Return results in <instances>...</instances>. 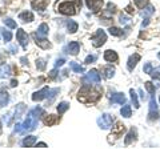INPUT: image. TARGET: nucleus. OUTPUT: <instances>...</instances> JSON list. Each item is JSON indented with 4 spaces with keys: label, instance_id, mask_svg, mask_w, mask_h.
<instances>
[{
    "label": "nucleus",
    "instance_id": "obj_1",
    "mask_svg": "<svg viewBox=\"0 0 160 149\" xmlns=\"http://www.w3.org/2000/svg\"><path fill=\"white\" fill-rule=\"evenodd\" d=\"M46 115V112H44V109L42 107H36L35 109L28 112V116H27V120L23 123L22 125V129H23V133L26 132H32L36 129L38 127V121L39 118Z\"/></svg>",
    "mask_w": 160,
    "mask_h": 149
},
{
    "label": "nucleus",
    "instance_id": "obj_2",
    "mask_svg": "<svg viewBox=\"0 0 160 149\" xmlns=\"http://www.w3.org/2000/svg\"><path fill=\"white\" fill-rule=\"evenodd\" d=\"M76 4H82V2H80V0H76V2L63 0L62 3H59L56 6V11L63 15H67V16H73V15H76V12H78Z\"/></svg>",
    "mask_w": 160,
    "mask_h": 149
},
{
    "label": "nucleus",
    "instance_id": "obj_3",
    "mask_svg": "<svg viewBox=\"0 0 160 149\" xmlns=\"http://www.w3.org/2000/svg\"><path fill=\"white\" fill-rule=\"evenodd\" d=\"M100 97V93L98 91H92L91 88L88 87V84H86L82 89L79 91V101H83V103H87V101H96Z\"/></svg>",
    "mask_w": 160,
    "mask_h": 149
},
{
    "label": "nucleus",
    "instance_id": "obj_4",
    "mask_svg": "<svg viewBox=\"0 0 160 149\" xmlns=\"http://www.w3.org/2000/svg\"><path fill=\"white\" fill-rule=\"evenodd\" d=\"M91 41H92V44H93V47H96V48L102 47L103 44L107 41V35H106V32L102 31V29L96 31L93 36L91 37Z\"/></svg>",
    "mask_w": 160,
    "mask_h": 149
},
{
    "label": "nucleus",
    "instance_id": "obj_5",
    "mask_svg": "<svg viewBox=\"0 0 160 149\" xmlns=\"http://www.w3.org/2000/svg\"><path fill=\"white\" fill-rule=\"evenodd\" d=\"M159 117V108H158V104H156V100H155V97L151 96L149 99V112H148V118L151 121L156 120Z\"/></svg>",
    "mask_w": 160,
    "mask_h": 149
},
{
    "label": "nucleus",
    "instance_id": "obj_6",
    "mask_svg": "<svg viewBox=\"0 0 160 149\" xmlns=\"http://www.w3.org/2000/svg\"><path fill=\"white\" fill-rule=\"evenodd\" d=\"M112 123H113V116L108 115V113H104V115H102L98 118V124L102 129H108L112 125Z\"/></svg>",
    "mask_w": 160,
    "mask_h": 149
},
{
    "label": "nucleus",
    "instance_id": "obj_7",
    "mask_svg": "<svg viewBox=\"0 0 160 149\" xmlns=\"http://www.w3.org/2000/svg\"><path fill=\"white\" fill-rule=\"evenodd\" d=\"M83 81H84V84H88V83L99 84L100 83V74H99V72L96 71V69H91V71L86 74V77L83 79Z\"/></svg>",
    "mask_w": 160,
    "mask_h": 149
},
{
    "label": "nucleus",
    "instance_id": "obj_8",
    "mask_svg": "<svg viewBox=\"0 0 160 149\" xmlns=\"http://www.w3.org/2000/svg\"><path fill=\"white\" fill-rule=\"evenodd\" d=\"M16 39H18V41L20 43V46H22L24 49H27V46H28V36H27V33L24 32V29H18V32H16Z\"/></svg>",
    "mask_w": 160,
    "mask_h": 149
},
{
    "label": "nucleus",
    "instance_id": "obj_9",
    "mask_svg": "<svg viewBox=\"0 0 160 149\" xmlns=\"http://www.w3.org/2000/svg\"><path fill=\"white\" fill-rule=\"evenodd\" d=\"M33 37H35V43H36V46H39L40 48H43V49H47L51 47V44L48 43V40L46 37H42V36H39L38 33H33Z\"/></svg>",
    "mask_w": 160,
    "mask_h": 149
},
{
    "label": "nucleus",
    "instance_id": "obj_10",
    "mask_svg": "<svg viewBox=\"0 0 160 149\" xmlns=\"http://www.w3.org/2000/svg\"><path fill=\"white\" fill-rule=\"evenodd\" d=\"M86 3L92 12H98L103 6V0H86Z\"/></svg>",
    "mask_w": 160,
    "mask_h": 149
},
{
    "label": "nucleus",
    "instance_id": "obj_11",
    "mask_svg": "<svg viewBox=\"0 0 160 149\" xmlns=\"http://www.w3.org/2000/svg\"><path fill=\"white\" fill-rule=\"evenodd\" d=\"M49 0H32V8L38 11H44L47 8Z\"/></svg>",
    "mask_w": 160,
    "mask_h": 149
},
{
    "label": "nucleus",
    "instance_id": "obj_12",
    "mask_svg": "<svg viewBox=\"0 0 160 149\" xmlns=\"http://www.w3.org/2000/svg\"><path fill=\"white\" fill-rule=\"evenodd\" d=\"M48 91H49V88H48V87H44L43 89H40L39 92H35L33 95H32V100H33V101H40V100H43L44 97H47Z\"/></svg>",
    "mask_w": 160,
    "mask_h": 149
},
{
    "label": "nucleus",
    "instance_id": "obj_13",
    "mask_svg": "<svg viewBox=\"0 0 160 149\" xmlns=\"http://www.w3.org/2000/svg\"><path fill=\"white\" fill-rule=\"evenodd\" d=\"M139 60H140V55H138V53H133L132 56H129L128 63H127V67H128L129 71H133V68L136 67V64L139 63Z\"/></svg>",
    "mask_w": 160,
    "mask_h": 149
},
{
    "label": "nucleus",
    "instance_id": "obj_14",
    "mask_svg": "<svg viewBox=\"0 0 160 149\" xmlns=\"http://www.w3.org/2000/svg\"><path fill=\"white\" fill-rule=\"evenodd\" d=\"M9 100V95L6 89H0V107H6Z\"/></svg>",
    "mask_w": 160,
    "mask_h": 149
},
{
    "label": "nucleus",
    "instance_id": "obj_15",
    "mask_svg": "<svg viewBox=\"0 0 160 149\" xmlns=\"http://www.w3.org/2000/svg\"><path fill=\"white\" fill-rule=\"evenodd\" d=\"M104 60H107V61H116L118 60V53L112 51V49H108V51L104 52Z\"/></svg>",
    "mask_w": 160,
    "mask_h": 149
},
{
    "label": "nucleus",
    "instance_id": "obj_16",
    "mask_svg": "<svg viewBox=\"0 0 160 149\" xmlns=\"http://www.w3.org/2000/svg\"><path fill=\"white\" fill-rule=\"evenodd\" d=\"M19 19L22 20L23 23H29V22H32L33 20V13L32 12H29V11H26V12H22L19 15Z\"/></svg>",
    "mask_w": 160,
    "mask_h": 149
},
{
    "label": "nucleus",
    "instance_id": "obj_17",
    "mask_svg": "<svg viewBox=\"0 0 160 149\" xmlns=\"http://www.w3.org/2000/svg\"><path fill=\"white\" fill-rule=\"evenodd\" d=\"M111 103L112 104H124L126 103V96L123 93H115L111 99Z\"/></svg>",
    "mask_w": 160,
    "mask_h": 149
},
{
    "label": "nucleus",
    "instance_id": "obj_18",
    "mask_svg": "<svg viewBox=\"0 0 160 149\" xmlns=\"http://www.w3.org/2000/svg\"><path fill=\"white\" fill-rule=\"evenodd\" d=\"M136 140V129L135 128H131V131L128 132V135H127V137H126V145H129L132 141H135Z\"/></svg>",
    "mask_w": 160,
    "mask_h": 149
},
{
    "label": "nucleus",
    "instance_id": "obj_19",
    "mask_svg": "<svg viewBox=\"0 0 160 149\" xmlns=\"http://www.w3.org/2000/svg\"><path fill=\"white\" fill-rule=\"evenodd\" d=\"M79 51H80V46H79L78 41H72V43L68 44V52L71 55H78Z\"/></svg>",
    "mask_w": 160,
    "mask_h": 149
},
{
    "label": "nucleus",
    "instance_id": "obj_20",
    "mask_svg": "<svg viewBox=\"0 0 160 149\" xmlns=\"http://www.w3.org/2000/svg\"><path fill=\"white\" fill-rule=\"evenodd\" d=\"M35 142H36V137H35V136H28V137H26V138L23 140L22 145L26 147V148H29V147L35 145Z\"/></svg>",
    "mask_w": 160,
    "mask_h": 149
},
{
    "label": "nucleus",
    "instance_id": "obj_21",
    "mask_svg": "<svg viewBox=\"0 0 160 149\" xmlns=\"http://www.w3.org/2000/svg\"><path fill=\"white\" fill-rule=\"evenodd\" d=\"M155 12V9H153V7L152 6H147L146 8L143 9L142 12H140V15H142V16L144 17V19H149L151 17V15Z\"/></svg>",
    "mask_w": 160,
    "mask_h": 149
},
{
    "label": "nucleus",
    "instance_id": "obj_22",
    "mask_svg": "<svg viewBox=\"0 0 160 149\" xmlns=\"http://www.w3.org/2000/svg\"><path fill=\"white\" fill-rule=\"evenodd\" d=\"M58 121H59V118H58V116H55V115H49V116H47L46 118H44V124L48 125V127L55 125Z\"/></svg>",
    "mask_w": 160,
    "mask_h": 149
},
{
    "label": "nucleus",
    "instance_id": "obj_23",
    "mask_svg": "<svg viewBox=\"0 0 160 149\" xmlns=\"http://www.w3.org/2000/svg\"><path fill=\"white\" fill-rule=\"evenodd\" d=\"M12 72H11V67L9 65H6V64H4V65H2L0 67V77H8L9 74H11Z\"/></svg>",
    "mask_w": 160,
    "mask_h": 149
},
{
    "label": "nucleus",
    "instance_id": "obj_24",
    "mask_svg": "<svg viewBox=\"0 0 160 149\" xmlns=\"http://www.w3.org/2000/svg\"><path fill=\"white\" fill-rule=\"evenodd\" d=\"M38 35L39 36H42V37H46L47 35H48V26L47 24H40V27L38 28Z\"/></svg>",
    "mask_w": 160,
    "mask_h": 149
},
{
    "label": "nucleus",
    "instance_id": "obj_25",
    "mask_svg": "<svg viewBox=\"0 0 160 149\" xmlns=\"http://www.w3.org/2000/svg\"><path fill=\"white\" fill-rule=\"evenodd\" d=\"M69 67H71V69H72L73 72H76V73H84V68L82 65H79L78 63L71 61V63H69Z\"/></svg>",
    "mask_w": 160,
    "mask_h": 149
},
{
    "label": "nucleus",
    "instance_id": "obj_26",
    "mask_svg": "<svg viewBox=\"0 0 160 149\" xmlns=\"http://www.w3.org/2000/svg\"><path fill=\"white\" fill-rule=\"evenodd\" d=\"M67 27H68V32L69 33H75L78 31V23L76 22H73V20H69L68 23H67Z\"/></svg>",
    "mask_w": 160,
    "mask_h": 149
},
{
    "label": "nucleus",
    "instance_id": "obj_27",
    "mask_svg": "<svg viewBox=\"0 0 160 149\" xmlns=\"http://www.w3.org/2000/svg\"><path fill=\"white\" fill-rule=\"evenodd\" d=\"M103 73H104V77L106 79H111L115 74V69L112 67H106L103 69Z\"/></svg>",
    "mask_w": 160,
    "mask_h": 149
},
{
    "label": "nucleus",
    "instance_id": "obj_28",
    "mask_svg": "<svg viewBox=\"0 0 160 149\" xmlns=\"http://www.w3.org/2000/svg\"><path fill=\"white\" fill-rule=\"evenodd\" d=\"M24 111H26V105H24V104H19V105L16 107V112H15V117H16V118L22 117V115L24 113Z\"/></svg>",
    "mask_w": 160,
    "mask_h": 149
},
{
    "label": "nucleus",
    "instance_id": "obj_29",
    "mask_svg": "<svg viewBox=\"0 0 160 149\" xmlns=\"http://www.w3.org/2000/svg\"><path fill=\"white\" fill-rule=\"evenodd\" d=\"M120 113H122V116L123 117H131V107L129 105H124L122 108V111H120Z\"/></svg>",
    "mask_w": 160,
    "mask_h": 149
},
{
    "label": "nucleus",
    "instance_id": "obj_30",
    "mask_svg": "<svg viewBox=\"0 0 160 149\" xmlns=\"http://www.w3.org/2000/svg\"><path fill=\"white\" fill-rule=\"evenodd\" d=\"M68 108H69V104H68V103H60L59 105H58V112H59V115H63V113L66 112Z\"/></svg>",
    "mask_w": 160,
    "mask_h": 149
},
{
    "label": "nucleus",
    "instance_id": "obj_31",
    "mask_svg": "<svg viewBox=\"0 0 160 149\" xmlns=\"http://www.w3.org/2000/svg\"><path fill=\"white\" fill-rule=\"evenodd\" d=\"M129 93H131V100H132V103H133V107L138 109L140 105H139V101H138V95H136V92H135L133 89H131V91H129Z\"/></svg>",
    "mask_w": 160,
    "mask_h": 149
},
{
    "label": "nucleus",
    "instance_id": "obj_32",
    "mask_svg": "<svg viewBox=\"0 0 160 149\" xmlns=\"http://www.w3.org/2000/svg\"><path fill=\"white\" fill-rule=\"evenodd\" d=\"M56 93H59V88H55V89H49L48 91V93H47V99L49 97V101L48 103H51L53 99H55V96H56Z\"/></svg>",
    "mask_w": 160,
    "mask_h": 149
},
{
    "label": "nucleus",
    "instance_id": "obj_33",
    "mask_svg": "<svg viewBox=\"0 0 160 149\" xmlns=\"http://www.w3.org/2000/svg\"><path fill=\"white\" fill-rule=\"evenodd\" d=\"M3 22H4V24H6L7 27H9L11 29H15V28H16V23H15L12 19H4Z\"/></svg>",
    "mask_w": 160,
    "mask_h": 149
},
{
    "label": "nucleus",
    "instance_id": "obj_34",
    "mask_svg": "<svg viewBox=\"0 0 160 149\" xmlns=\"http://www.w3.org/2000/svg\"><path fill=\"white\" fill-rule=\"evenodd\" d=\"M109 33H111L112 36H120V35H122V29H119L116 27H111L109 28Z\"/></svg>",
    "mask_w": 160,
    "mask_h": 149
},
{
    "label": "nucleus",
    "instance_id": "obj_35",
    "mask_svg": "<svg viewBox=\"0 0 160 149\" xmlns=\"http://www.w3.org/2000/svg\"><path fill=\"white\" fill-rule=\"evenodd\" d=\"M3 39H4V41H11V39H12V33L9 32V31H6V29H4L3 31Z\"/></svg>",
    "mask_w": 160,
    "mask_h": 149
},
{
    "label": "nucleus",
    "instance_id": "obj_36",
    "mask_svg": "<svg viewBox=\"0 0 160 149\" xmlns=\"http://www.w3.org/2000/svg\"><path fill=\"white\" fill-rule=\"evenodd\" d=\"M36 67L39 71H43L44 68H46V60H43V59H39V60L36 61Z\"/></svg>",
    "mask_w": 160,
    "mask_h": 149
},
{
    "label": "nucleus",
    "instance_id": "obj_37",
    "mask_svg": "<svg viewBox=\"0 0 160 149\" xmlns=\"http://www.w3.org/2000/svg\"><path fill=\"white\" fill-rule=\"evenodd\" d=\"M151 76H152L153 79H156V80H160V67L156 68V69H152Z\"/></svg>",
    "mask_w": 160,
    "mask_h": 149
},
{
    "label": "nucleus",
    "instance_id": "obj_38",
    "mask_svg": "<svg viewBox=\"0 0 160 149\" xmlns=\"http://www.w3.org/2000/svg\"><path fill=\"white\" fill-rule=\"evenodd\" d=\"M146 89L152 95V93H155V89H156V87H153V85H152V83L147 81V83H146Z\"/></svg>",
    "mask_w": 160,
    "mask_h": 149
},
{
    "label": "nucleus",
    "instance_id": "obj_39",
    "mask_svg": "<svg viewBox=\"0 0 160 149\" xmlns=\"http://www.w3.org/2000/svg\"><path fill=\"white\" fill-rule=\"evenodd\" d=\"M148 0H135V4H136V7H139V8H144Z\"/></svg>",
    "mask_w": 160,
    "mask_h": 149
},
{
    "label": "nucleus",
    "instance_id": "obj_40",
    "mask_svg": "<svg viewBox=\"0 0 160 149\" xmlns=\"http://www.w3.org/2000/svg\"><path fill=\"white\" fill-rule=\"evenodd\" d=\"M151 72H152V65H151V63H147L146 65H144V73L151 74Z\"/></svg>",
    "mask_w": 160,
    "mask_h": 149
},
{
    "label": "nucleus",
    "instance_id": "obj_41",
    "mask_svg": "<svg viewBox=\"0 0 160 149\" xmlns=\"http://www.w3.org/2000/svg\"><path fill=\"white\" fill-rule=\"evenodd\" d=\"M96 60V56H87L86 57V64H91Z\"/></svg>",
    "mask_w": 160,
    "mask_h": 149
},
{
    "label": "nucleus",
    "instance_id": "obj_42",
    "mask_svg": "<svg viewBox=\"0 0 160 149\" xmlns=\"http://www.w3.org/2000/svg\"><path fill=\"white\" fill-rule=\"evenodd\" d=\"M11 115H9V113H8V115H4L3 116V121L4 123H6V124H9V123H11Z\"/></svg>",
    "mask_w": 160,
    "mask_h": 149
},
{
    "label": "nucleus",
    "instance_id": "obj_43",
    "mask_svg": "<svg viewBox=\"0 0 160 149\" xmlns=\"http://www.w3.org/2000/svg\"><path fill=\"white\" fill-rule=\"evenodd\" d=\"M64 63H66V60H64V59H59V60H56V64H55V67H62L63 65V64Z\"/></svg>",
    "mask_w": 160,
    "mask_h": 149
},
{
    "label": "nucleus",
    "instance_id": "obj_44",
    "mask_svg": "<svg viewBox=\"0 0 160 149\" xmlns=\"http://www.w3.org/2000/svg\"><path fill=\"white\" fill-rule=\"evenodd\" d=\"M128 22H129V19H128V17L123 16V15H122V16H120V23H122V24H127Z\"/></svg>",
    "mask_w": 160,
    "mask_h": 149
},
{
    "label": "nucleus",
    "instance_id": "obj_45",
    "mask_svg": "<svg viewBox=\"0 0 160 149\" xmlns=\"http://www.w3.org/2000/svg\"><path fill=\"white\" fill-rule=\"evenodd\" d=\"M56 73H58L56 68H55V69H52V71L49 72V77H51V79H55V77H56Z\"/></svg>",
    "mask_w": 160,
    "mask_h": 149
},
{
    "label": "nucleus",
    "instance_id": "obj_46",
    "mask_svg": "<svg viewBox=\"0 0 160 149\" xmlns=\"http://www.w3.org/2000/svg\"><path fill=\"white\" fill-rule=\"evenodd\" d=\"M36 147H38V148H47V144H46V142H39Z\"/></svg>",
    "mask_w": 160,
    "mask_h": 149
},
{
    "label": "nucleus",
    "instance_id": "obj_47",
    "mask_svg": "<svg viewBox=\"0 0 160 149\" xmlns=\"http://www.w3.org/2000/svg\"><path fill=\"white\" fill-rule=\"evenodd\" d=\"M16 85H18V81L16 80H12L11 81V87H16Z\"/></svg>",
    "mask_w": 160,
    "mask_h": 149
},
{
    "label": "nucleus",
    "instance_id": "obj_48",
    "mask_svg": "<svg viewBox=\"0 0 160 149\" xmlns=\"http://www.w3.org/2000/svg\"><path fill=\"white\" fill-rule=\"evenodd\" d=\"M11 51H12V53L18 52V47H11Z\"/></svg>",
    "mask_w": 160,
    "mask_h": 149
},
{
    "label": "nucleus",
    "instance_id": "obj_49",
    "mask_svg": "<svg viewBox=\"0 0 160 149\" xmlns=\"http://www.w3.org/2000/svg\"><path fill=\"white\" fill-rule=\"evenodd\" d=\"M127 12H129V13L132 12V8H131V6H128V7H127Z\"/></svg>",
    "mask_w": 160,
    "mask_h": 149
},
{
    "label": "nucleus",
    "instance_id": "obj_50",
    "mask_svg": "<svg viewBox=\"0 0 160 149\" xmlns=\"http://www.w3.org/2000/svg\"><path fill=\"white\" fill-rule=\"evenodd\" d=\"M139 93H140V96H142V97L144 99V95H143V91H142V89H139Z\"/></svg>",
    "mask_w": 160,
    "mask_h": 149
},
{
    "label": "nucleus",
    "instance_id": "obj_51",
    "mask_svg": "<svg viewBox=\"0 0 160 149\" xmlns=\"http://www.w3.org/2000/svg\"><path fill=\"white\" fill-rule=\"evenodd\" d=\"M159 101H160V99H159Z\"/></svg>",
    "mask_w": 160,
    "mask_h": 149
}]
</instances>
